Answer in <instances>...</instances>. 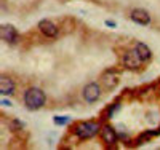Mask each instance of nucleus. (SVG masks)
Instances as JSON below:
<instances>
[{
    "instance_id": "15",
    "label": "nucleus",
    "mask_w": 160,
    "mask_h": 150,
    "mask_svg": "<svg viewBox=\"0 0 160 150\" xmlns=\"http://www.w3.org/2000/svg\"><path fill=\"white\" fill-rule=\"evenodd\" d=\"M106 26H109V27H115V22H114V21H111V19H108V21H106Z\"/></svg>"
},
{
    "instance_id": "12",
    "label": "nucleus",
    "mask_w": 160,
    "mask_h": 150,
    "mask_svg": "<svg viewBox=\"0 0 160 150\" xmlns=\"http://www.w3.org/2000/svg\"><path fill=\"white\" fill-rule=\"evenodd\" d=\"M53 121H55V125H59V126H62V125H68V123H71V118H69V117H62V115H58V117H53Z\"/></svg>"
},
{
    "instance_id": "6",
    "label": "nucleus",
    "mask_w": 160,
    "mask_h": 150,
    "mask_svg": "<svg viewBox=\"0 0 160 150\" xmlns=\"http://www.w3.org/2000/svg\"><path fill=\"white\" fill-rule=\"evenodd\" d=\"M118 81H120V78H118V74L115 70H108L101 77V83L104 85L106 90H114L118 85Z\"/></svg>"
},
{
    "instance_id": "16",
    "label": "nucleus",
    "mask_w": 160,
    "mask_h": 150,
    "mask_svg": "<svg viewBox=\"0 0 160 150\" xmlns=\"http://www.w3.org/2000/svg\"><path fill=\"white\" fill-rule=\"evenodd\" d=\"M2 104H3V105H11V102H10L8 99H2Z\"/></svg>"
},
{
    "instance_id": "4",
    "label": "nucleus",
    "mask_w": 160,
    "mask_h": 150,
    "mask_svg": "<svg viewBox=\"0 0 160 150\" xmlns=\"http://www.w3.org/2000/svg\"><path fill=\"white\" fill-rule=\"evenodd\" d=\"M123 65L127 67V69H131V70H138L141 67V58L138 56V53L133 50V51H127L123 54Z\"/></svg>"
},
{
    "instance_id": "2",
    "label": "nucleus",
    "mask_w": 160,
    "mask_h": 150,
    "mask_svg": "<svg viewBox=\"0 0 160 150\" xmlns=\"http://www.w3.org/2000/svg\"><path fill=\"white\" fill-rule=\"evenodd\" d=\"M99 131H101V126L96 121H82V123H78L74 129L75 136L80 139H90L93 136H96Z\"/></svg>"
},
{
    "instance_id": "14",
    "label": "nucleus",
    "mask_w": 160,
    "mask_h": 150,
    "mask_svg": "<svg viewBox=\"0 0 160 150\" xmlns=\"http://www.w3.org/2000/svg\"><path fill=\"white\" fill-rule=\"evenodd\" d=\"M118 109V104H115V105H112L111 109H109V114H108V118H112V115H114V112Z\"/></svg>"
},
{
    "instance_id": "10",
    "label": "nucleus",
    "mask_w": 160,
    "mask_h": 150,
    "mask_svg": "<svg viewBox=\"0 0 160 150\" xmlns=\"http://www.w3.org/2000/svg\"><path fill=\"white\" fill-rule=\"evenodd\" d=\"M135 51L138 53V56L141 58L142 62H148V61L152 58V51H151V48L146 45V43H136Z\"/></svg>"
},
{
    "instance_id": "1",
    "label": "nucleus",
    "mask_w": 160,
    "mask_h": 150,
    "mask_svg": "<svg viewBox=\"0 0 160 150\" xmlns=\"http://www.w3.org/2000/svg\"><path fill=\"white\" fill-rule=\"evenodd\" d=\"M47 101L45 93L40 88H29L24 93V104L29 110H38Z\"/></svg>"
},
{
    "instance_id": "3",
    "label": "nucleus",
    "mask_w": 160,
    "mask_h": 150,
    "mask_svg": "<svg viewBox=\"0 0 160 150\" xmlns=\"http://www.w3.org/2000/svg\"><path fill=\"white\" fill-rule=\"evenodd\" d=\"M101 98V86L98 85V83H88L85 88H83V99L87 101V102H96L98 99Z\"/></svg>"
},
{
    "instance_id": "5",
    "label": "nucleus",
    "mask_w": 160,
    "mask_h": 150,
    "mask_svg": "<svg viewBox=\"0 0 160 150\" xmlns=\"http://www.w3.org/2000/svg\"><path fill=\"white\" fill-rule=\"evenodd\" d=\"M130 19L133 22H136V24L148 26L151 22V15L146 10H142V8H135V10H131V13H130Z\"/></svg>"
},
{
    "instance_id": "13",
    "label": "nucleus",
    "mask_w": 160,
    "mask_h": 150,
    "mask_svg": "<svg viewBox=\"0 0 160 150\" xmlns=\"http://www.w3.org/2000/svg\"><path fill=\"white\" fill-rule=\"evenodd\" d=\"M10 126H11V129H19V128H22V123H21V121H18V120H13Z\"/></svg>"
},
{
    "instance_id": "9",
    "label": "nucleus",
    "mask_w": 160,
    "mask_h": 150,
    "mask_svg": "<svg viewBox=\"0 0 160 150\" xmlns=\"http://www.w3.org/2000/svg\"><path fill=\"white\" fill-rule=\"evenodd\" d=\"M101 138L108 145H114L117 142V133H115V129L112 126L106 125V126L101 128Z\"/></svg>"
},
{
    "instance_id": "7",
    "label": "nucleus",
    "mask_w": 160,
    "mask_h": 150,
    "mask_svg": "<svg viewBox=\"0 0 160 150\" xmlns=\"http://www.w3.org/2000/svg\"><path fill=\"white\" fill-rule=\"evenodd\" d=\"M38 29H40V32H42L43 35H47V37H50V38H53V37H56L58 35V27H56V24L53 22V21H50V19H42L38 22Z\"/></svg>"
},
{
    "instance_id": "11",
    "label": "nucleus",
    "mask_w": 160,
    "mask_h": 150,
    "mask_svg": "<svg viewBox=\"0 0 160 150\" xmlns=\"http://www.w3.org/2000/svg\"><path fill=\"white\" fill-rule=\"evenodd\" d=\"M13 91H15L13 80L8 77H2V81H0V93H2V96H10V94H13Z\"/></svg>"
},
{
    "instance_id": "8",
    "label": "nucleus",
    "mask_w": 160,
    "mask_h": 150,
    "mask_svg": "<svg viewBox=\"0 0 160 150\" xmlns=\"http://www.w3.org/2000/svg\"><path fill=\"white\" fill-rule=\"evenodd\" d=\"M0 34H2V38L5 40L7 43H16L18 40H19V35H18L16 29L11 24H3Z\"/></svg>"
}]
</instances>
